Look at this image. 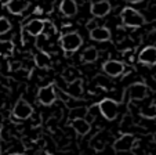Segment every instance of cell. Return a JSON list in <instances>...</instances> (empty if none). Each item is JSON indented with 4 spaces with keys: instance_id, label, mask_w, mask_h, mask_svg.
Instances as JSON below:
<instances>
[{
    "instance_id": "3",
    "label": "cell",
    "mask_w": 156,
    "mask_h": 155,
    "mask_svg": "<svg viewBox=\"0 0 156 155\" xmlns=\"http://www.w3.org/2000/svg\"><path fill=\"white\" fill-rule=\"evenodd\" d=\"M98 112L105 118L106 120H115L119 112V102L113 98H104L97 102Z\"/></svg>"
},
{
    "instance_id": "19",
    "label": "cell",
    "mask_w": 156,
    "mask_h": 155,
    "mask_svg": "<svg viewBox=\"0 0 156 155\" xmlns=\"http://www.w3.org/2000/svg\"><path fill=\"white\" fill-rule=\"evenodd\" d=\"M14 43L11 40H0V57H11L14 54Z\"/></svg>"
},
{
    "instance_id": "15",
    "label": "cell",
    "mask_w": 156,
    "mask_h": 155,
    "mask_svg": "<svg viewBox=\"0 0 156 155\" xmlns=\"http://www.w3.org/2000/svg\"><path fill=\"white\" fill-rule=\"evenodd\" d=\"M59 13L65 17H75L77 13V3L75 0H62L59 3Z\"/></svg>"
},
{
    "instance_id": "21",
    "label": "cell",
    "mask_w": 156,
    "mask_h": 155,
    "mask_svg": "<svg viewBox=\"0 0 156 155\" xmlns=\"http://www.w3.org/2000/svg\"><path fill=\"white\" fill-rule=\"evenodd\" d=\"M141 116H144L145 119H155L156 116V109H155V102H151L148 107H145V108L141 109Z\"/></svg>"
},
{
    "instance_id": "8",
    "label": "cell",
    "mask_w": 156,
    "mask_h": 155,
    "mask_svg": "<svg viewBox=\"0 0 156 155\" xmlns=\"http://www.w3.org/2000/svg\"><path fill=\"white\" fill-rule=\"evenodd\" d=\"M112 10V4L108 0H100V2H93L90 4V13L94 15L95 18H102L108 15Z\"/></svg>"
},
{
    "instance_id": "2",
    "label": "cell",
    "mask_w": 156,
    "mask_h": 155,
    "mask_svg": "<svg viewBox=\"0 0 156 155\" xmlns=\"http://www.w3.org/2000/svg\"><path fill=\"white\" fill-rule=\"evenodd\" d=\"M122 24L127 28H140L145 24V17L133 7H124L120 13Z\"/></svg>"
},
{
    "instance_id": "16",
    "label": "cell",
    "mask_w": 156,
    "mask_h": 155,
    "mask_svg": "<svg viewBox=\"0 0 156 155\" xmlns=\"http://www.w3.org/2000/svg\"><path fill=\"white\" fill-rule=\"evenodd\" d=\"M72 127L79 136H86L91 130V123L86 119H73L72 120Z\"/></svg>"
},
{
    "instance_id": "4",
    "label": "cell",
    "mask_w": 156,
    "mask_h": 155,
    "mask_svg": "<svg viewBox=\"0 0 156 155\" xmlns=\"http://www.w3.org/2000/svg\"><path fill=\"white\" fill-rule=\"evenodd\" d=\"M57 100V89L54 83H50L47 86H43V87L39 89L37 91V101L40 102L41 105L50 107L53 105Z\"/></svg>"
},
{
    "instance_id": "12",
    "label": "cell",
    "mask_w": 156,
    "mask_h": 155,
    "mask_svg": "<svg viewBox=\"0 0 156 155\" xmlns=\"http://www.w3.org/2000/svg\"><path fill=\"white\" fill-rule=\"evenodd\" d=\"M64 91L68 97H72V98H80V97L83 96V79L76 78V79L68 82L66 86H65Z\"/></svg>"
},
{
    "instance_id": "1",
    "label": "cell",
    "mask_w": 156,
    "mask_h": 155,
    "mask_svg": "<svg viewBox=\"0 0 156 155\" xmlns=\"http://www.w3.org/2000/svg\"><path fill=\"white\" fill-rule=\"evenodd\" d=\"M59 44L64 50L66 56L72 54L83 46V38L79 32H68L59 38Z\"/></svg>"
},
{
    "instance_id": "22",
    "label": "cell",
    "mask_w": 156,
    "mask_h": 155,
    "mask_svg": "<svg viewBox=\"0 0 156 155\" xmlns=\"http://www.w3.org/2000/svg\"><path fill=\"white\" fill-rule=\"evenodd\" d=\"M12 29V25L6 17H0V35H6Z\"/></svg>"
},
{
    "instance_id": "17",
    "label": "cell",
    "mask_w": 156,
    "mask_h": 155,
    "mask_svg": "<svg viewBox=\"0 0 156 155\" xmlns=\"http://www.w3.org/2000/svg\"><path fill=\"white\" fill-rule=\"evenodd\" d=\"M35 65L41 69H47L51 67V57L46 51H39L35 56Z\"/></svg>"
},
{
    "instance_id": "14",
    "label": "cell",
    "mask_w": 156,
    "mask_h": 155,
    "mask_svg": "<svg viewBox=\"0 0 156 155\" xmlns=\"http://www.w3.org/2000/svg\"><path fill=\"white\" fill-rule=\"evenodd\" d=\"M112 38L111 29L106 27H95L90 31V39L94 42H108Z\"/></svg>"
},
{
    "instance_id": "5",
    "label": "cell",
    "mask_w": 156,
    "mask_h": 155,
    "mask_svg": "<svg viewBox=\"0 0 156 155\" xmlns=\"http://www.w3.org/2000/svg\"><path fill=\"white\" fill-rule=\"evenodd\" d=\"M33 115V107L24 98H20L12 108V116L18 120H25Z\"/></svg>"
},
{
    "instance_id": "13",
    "label": "cell",
    "mask_w": 156,
    "mask_h": 155,
    "mask_svg": "<svg viewBox=\"0 0 156 155\" xmlns=\"http://www.w3.org/2000/svg\"><path fill=\"white\" fill-rule=\"evenodd\" d=\"M22 29H24V32H27L29 36L39 38L44 31V20H39V18L30 20L28 24H25Z\"/></svg>"
},
{
    "instance_id": "20",
    "label": "cell",
    "mask_w": 156,
    "mask_h": 155,
    "mask_svg": "<svg viewBox=\"0 0 156 155\" xmlns=\"http://www.w3.org/2000/svg\"><path fill=\"white\" fill-rule=\"evenodd\" d=\"M87 112H88V108H86V107H75V108H72L71 112H69V118H72V120L73 119H86Z\"/></svg>"
},
{
    "instance_id": "10",
    "label": "cell",
    "mask_w": 156,
    "mask_h": 155,
    "mask_svg": "<svg viewBox=\"0 0 156 155\" xmlns=\"http://www.w3.org/2000/svg\"><path fill=\"white\" fill-rule=\"evenodd\" d=\"M138 62L147 67H155L156 64V47L155 46H147L141 50L138 54Z\"/></svg>"
},
{
    "instance_id": "25",
    "label": "cell",
    "mask_w": 156,
    "mask_h": 155,
    "mask_svg": "<svg viewBox=\"0 0 156 155\" xmlns=\"http://www.w3.org/2000/svg\"><path fill=\"white\" fill-rule=\"evenodd\" d=\"M40 155H53V154H50V152H47V151H43Z\"/></svg>"
},
{
    "instance_id": "18",
    "label": "cell",
    "mask_w": 156,
    "mask_h": 155,
    "mask_svg": "<svg viewBox=\"0 0 156 155\" xmlns=\"http://www.w3.org/2000/svg\"><path fill=\"white\" fill-rule=\"evenodd\" d=\"M98 58V51L95 47H87L82 53V62L84 64H93Z\"/></svg>"
},
{
    "instance_id": "11",
    "label": "cell",
    "mask_w": 156,
    "mask_h": 155,
    "mask_svg": "<svg viewBox=\"0 0 156 155\" xmlns=\"http://www.w3.org/2000/svg\"><path fill=\"white\" fill-rule=\"evenodd\" d=\"M148 96V86L144 82H136L129 87V97L134 101H141Z\"/></svg>"
},
{
    "instance_id": "9",
    "label": "cell",
    "mask_w": 156,
    "mask_h": 155,
    "mask_svg": "<svg viewBox=\"0 0 156 155\" xmlns=\"http://www.w3.org/2000/svg\"><path fill=\"white\" fill-rule=\"evenodd\" d=\"M3 6L9 10L10 14L20 15V14H24L29 9L30 3L29 2H25V0H6L3 3Z\"/></svg>"
},
{
    "instance_id": "26",
    "label": "cell",
    "mask_w": 156,
    "mask_h": 155,
    "mask_svg": "<svg viewBox=\"0 0 156 155\" xmlns=\"http://www.w3.org/2000/svg\"><path fill=\"white\" fill-rule=\"evenodd\" d=\"M10 155H24V154H20V152H12V154H10Z\"/></svg>"
},
{
    "instance_id": "24",
    "label": "cell",
    "mask_w": 156,
    "mask_h": 155,
    "mask_svg": "<svg viewBox=\"0 0 156 155\" xmlns=\"http://www.w3.org/2000/svg\"><path fill=\"white\" fill-rule=\"evenodd\" d=\"M130 4H140V3H142V0H127Z\"/></svg>"
},
{
    "instance_id": "7",
    "label": "cell",
    "mask_w": 156,
    "mask_h": 155,
    "mask_svg": "<svg viewBox=\"0 0 156 155\" xmlns=\"http://www.w3.org/2000/svg\"><path fill=\"white\" fill-rule=\"evenodd\" d=\"M102 69L111 78H118V76H120L124 72L126 65L122 61H118V60H106L102 64Z\"/></svg>"
},
{
    "instance_id": "6",
    "label": "cell",
    "mask_w": 156,
    "mask_h": 155,
    "mask_svg": "<svg viewBox=\"0 0 156 155\" xmlns=\"http://www.w3.org/2000/svg\"><path fill=\"white\" fill-rule=\"evenodd\" d=\"M137 144H138V141L133 135H123L113 143V149L116 152H127L134 147H137Z\"/></svg>"
},
{
    "instance_id": "23",
    "label": "cell",
    "mask_w": 156,
    "mask_h": 155,
    "mask_svg": "<svg viewBox=\"0 0 156 155\" xmlns=\"http://www.w3.org/2000/svg\"><path fill=\"white\" fill-rule=\"evenodd\" d=\"M18 68H21V62L20 61L10 62V69H11V71H15V69H18Z\"/></svg>"
}]
</instances>
